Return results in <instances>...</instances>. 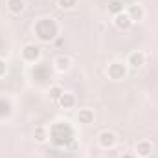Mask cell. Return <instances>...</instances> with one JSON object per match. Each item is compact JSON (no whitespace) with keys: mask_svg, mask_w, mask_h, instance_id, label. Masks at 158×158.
<instances>
[{"mask_svg":"<svg viewBox=\"0 0 158 158\" xmlns=\"http://www.w3.org/2000/svg\"><path fill=\"white\" fill-rule=\"evenodd\" d=\"M33 136H35V142H37V143H44V142L50 138V131H48L44 125H39V127H35Z\"/></svg>","mask_w":158,"mask_h":158,"instance_id":"obj_13","label":"cell"},{"mask_svg":"<svg viewBox=\"0 0 158 158\" xmlns=\"http://www.w3.org/2000/svg\"><path fill=\"white\" fill-rule=\"evenodd\" d=\"M77 2L79 0H57V6L61 9H74L77 6Z\"/></svg>","mask_w":158,"mask_h":158,"instance_id":"obj_16","label":"cell"},{"mask_svg":"<svg viewBox=\"0 0 158 158\" xmlns=\"http://www.w3.org/2000/svg\"><path fill=\"white\" fill-rule=\"evenodd\" d=\"M33 30H35V35L39 37V40H42V42L53 40L57 37V33H59L57 22H55L52 17H42V19H39V20L35 22Z\"/></svg>","mask_w":158,"mask_h":158,"instance_id":"obj_1","label":"cell"},{"mask_svg":"<svg viewBox=\"0 0 158 158\" xmlns=\"http://www.w3.org/2000/svg\"><path fill=\"white\" fill-rule=\"evenodd\" d=\"M119 158H136V155H134V153H123Z\"/></svg>","mask_w":158,"mask_h":158,"instance_id":"obj_18","label":"cell"},{"mask_svg":"<svg viewBox=\"0 0 158 158\" xmlns=\"http://www.w3.org/2000/svg\"><path fill=\"white\" fill-rule=\"evenodd\" d=\"M6 72H7V63L4 59H0V77H4Z\"/></svg>","mask_w":158,"mask_h":158,"instance_id":"obj_17","label":"cell"},{"mask_svg":"<svg viewBox=\"0 0 158 158\" xmlns=\"http://www.w3.org/2000/svg\"><path fill=\"white\" fill-rule=\"evenodd\" d=\"M134 22L131 20V17L127 15V11H121L118 15H114V26L118 28L119 31H127V30H131V26H132Z\"/></svg>","mask_w":158,"mask_h":158,"instance_id":"obj_8","label":"cell"},{"mask_svg":"<svg viewBox=\"0 0 158 158\" xmlns=\"http://www.w3.org/2000/svg\"><path fill=\"white\" fill-rule=\"evenodd\" d=\"M153 142H149V140H138L136 142V145H134V155L140 158H149L153 155Z\"/></svg>","mask_w":158,"mask_h":158,"instance_id":"obj_5","label":"cell"},{"mask_svg":"<svg viewBox=\"0 0 158 158\" xmlns=\"http://www.w3.org/2000/svg\"><path fill=\"white\" fill-rule=\"evenodd\" d=\"M116 142H118V138H116V134L112 131H107L105 129V131H101L98 134V145L101 149H112L116 145Z\"/></svg>","mask_w":158,"mask_h":158,"instance_id":"obj_4","label":"cell"},{"mask_svg":"<svg viewBox=\"0 0 158 158\" xmlns=\"http://www.w3.org/2000/svg\"><path fill=\"white\" fill-rule=\"evenodd\" d=\"M127 63H123V61H112V63H109V66H107V76L110 79H114V81H119V79H123L127 76Z\"/></svg>","mask_w":158,"mask_h":158,"instance_id":"obj_2","label":"cell"},{"mask_svg":"<svg viewBox=\"0 0 158 158\" xmlns=\"http://www.w3.org/2000/svg\"><path fill=\"white\" fill-rule=\"evenodd\" d=\"M40 48L37 44H26L22 50H20V57H22V61H26V63H37L40 59Z\"/></svg>","mask_w":158,"mask_h":158,"instance_id":"obj_3","label":"cell"},{"mask_svg":"<svg viewBox=\"0 0 158 158\" xmlns=\"http://www.w3.org/2000/svg\"><path fill=\"white\" fill-rule=\"evenodd\" d=\"M127 15L131 17V20L132 22H138V20H143V17H145V9H143V6L142 4H131V6H127Z\"/></svg>","mask_w":158,"mask_h":158,"instance_id":"obj_9","label":"cell"},{"mask_svg":"<svg viewBox=\"0 0 158 158\" xmlns=\"http://www.w3.org/2000/svg\"><path fill=\"white\" fill-rule=\"evenodd\" d=\"M57 105H59L61 109H64V110H72V109L76 107V96H74L72 92H64V94L59 98Z\"/></svg>","mask_w":158,"mask_h":158,"instance_id":"obj_10","label":"cell"},{"mask_svg":"<svg viewBox=\"0 0 158 158\" xmlns=\"http://www.w3.org/2000/svg\"><path fill=\"white\" fill-rule=\"evenodd\" d=\"M53 68H55V72H59V74H66V72L72 68V59H70L68 55H57V57L53 59Z\"/></svg>","mask_w":158,"mask_h":158,"instance_id":"obj_7","label":"cell"},{"mask_svg":"<svg viewBox=\"0 0 158 158\" xmlns=\"http://www.w3.org/2000/svg\"><path fill=\"white\" fill-rule=\"evenodd\" d=\"M127 66H131V68H134V70H138V68H142L143 64H145V53L143 52H132V53H129V57H127Z\"/></svg>","mask_w":158,"mask_h":158,"instance_id":"obj_6","label":"cell"},{"mask_svg":"<svg viewBox=\"0 0 158 158\" xmlns=\"http://www.w3.org/2000/svg\"><path fill=\"white\" fill-rule=\"evenodd\" d=\"M6 7H7L9 13L20 15V13L26 9V2H24V0H7V2H6Z\"/></svg>","mask_w":158,"mask_h":158,"instance_id":"obj_11","label":"cell"},{"mask_svg":"<svg viewBox=\"0 0 158 158\" xmlns=\"http://www.w3.org/2000/svg\"><path fill=\"white\" fill-rule=\"evenodd\" d=\"M77 121L79 123H83V125H90V123H94V110H92V109H79Z\"/></svg>","mask_w":158,"mask_h":158,"instance_id":"obj_12","label":"cell"},{"mask_svg":"<svg viewBox=\"0 0 158 158\" xmlns=\"http://www.w3.org/2000/svg\"><path fill=\"white\" fill-rule=\"evenodd\" d=\"M107 9H109V13H110V15H118V13H121V11H125V7H123V2H121V0H109Z\"/></svg>","mask_w":158,"mask_h":158,"instance_id":"obj_14","label":"cell"},{"mask_svg":"<svg viewBox=\"0 0 158 158\" xmlns=\"http://www.w3.org/2000/svg\"><path fill=\"white\" fill-rule=\"evenodd\" d=\"M63 94H64V90H63V86H59V85H53V86L50 88V99H52L53 103H57Z\"/></svg>","mask_w":158,"mask_h":158,"instance_id":"obj_15","label":"cell"}]
</instances>
